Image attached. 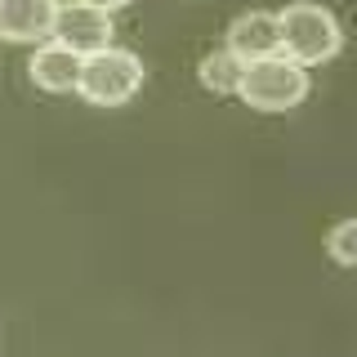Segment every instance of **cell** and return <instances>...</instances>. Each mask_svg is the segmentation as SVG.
<instances>
[{"label": "cell", "instance_id": "obj_1", "mask_svg": "<svg viewBox=\"0 0 357 357\" xmlns=\"http://www.w3.org/2000/svg\"><path fill=\"white\" fill-rule=\"evenodd\" d=\"M277 27H282V54L299 63H321L344 45V27L321 0H290L277 9Z\"/></svg>", "mask_w": 357, "mask_h": 357}, {"label": "cell", "instance_id": "obj_2", "mask_svg": "<svg viewBox=\"0 0 357 357\" xmlns=\"http://www.w3.org/2000/svg\"><path fill=\"white\" fill-rule=\"evenodd\" d=\"M237 94L245 98L250 107H264V112H277V107H290L308 94V67L290 54H264V59H250L241 67V81H237Z\"/></svg>", "mask_w": 357, "mask_h": 357}, {"label": "cell", "instance_id": "obj_3", "mask_svg": "<svg viewBox=\"0 0 357 357\" xmlns=\"http://www.w3.org/2000/svg\"><path fill=\"white\" fill-rule=\"evenodd\" d=\"M143 85V59L126 45H103V50L85 54L81 63V94L89 103H126L134 89Z\"/></svg>", "mask_w": 357, "mask_h": 357}, {"label": "cell", "instance_id": "obj_4", "mask_svg": "<svg viewBox=\"0 0 357 357\" xmlns=\"http://www.w3.org/2000/svg\"><path fill=\"white\" fill-rule=\"evenodd\" d=\"M50 40L67 45V50H76L85 59V54L112 45V14H107V9H98V5H89V0H59Z\"/></svg>", "mask_w": 357, "mask_h": 357}, {"label": "cell", "instance_id": "obj_5", "mask_svg": "<svg viewBox=\"0 0 357 357\" xmlns=\"http://www.w3.org/2000/svg\"><path fill=\"white\" fill-rule=\"evenodd\" d=\"M228 45L241 54L245 63L264 59V54L282 50V27H277V9H241L237 18L228 22Z\"/></svg>", "mask_w": 357, "mask_h": 357}, {"label": "cell", "instance_id": "obj_6", "mask_svg": "<svg viewBox=\"0 0 357 357\" xmlns=\"http://www.w3.org/2000/svg\"><path fill=\"white\" fill-rule=\"evenodd\" d=\"M59 0H0V36L9 40H40L54 31Z\"/></svg>", "mask_w": 357, "mask_h": 357}, {"label": "cell", "instance_id": "obj_7", "mask_svg": "<svg viewBox=\"0 0 357 357\" xmlns=\"http://www.w3.org/2000/svg\"><path fill=\"white\" fill-rule=\"evenodd\" d=\"M81 54L67 50L59 40H40L36 54H31V81L45 89H76L81 85Z\"/></svg>", "mask_w": 357, "mask_h": 357}, {"label": "cell", "instance_id": "obj_8", "mask_svg": "<svg viewBox=\"0 0 357 357\" xmlns=\"http://www.w3.org/2000/svg\"><path fill=\"white\" fill-rule=\"evenodd\" d=\"M241 67H245V59L232 50L228 40H223V45H215V50L201 59V81H206L210 89H237Z\"/></svg>", "mask_w": 357, "mask_h": 357}, {"label": "cell", "instance_id": "obj_9", "mask_svg": "<svg viewBox=\"0 0 357 357\" xmlns=\"http://www.w3.org/2000/svg\"><path fill=\"white\" fill-rule=\"evenodd\" d=\"M326 250L340 264H357V219H340V223H335V228L326 232Z\"/></svg>", "mask_w": 357, "mask_h": 357}, {"label": "cell", "instance_id": "obj_10", "mask_svg": "<svg viewBox=\"0 0 357 357\" xmlns=\"http://www.w3.org/2000/svg\"><path fill=\"white\" fill-rule=\"evenodd\" d=\"M89 5H98V9H107V14H112V9H116V5H126V0H89Z\"/></svg>", "mask_w": 357, "mask_h": 357}]
</instances>
